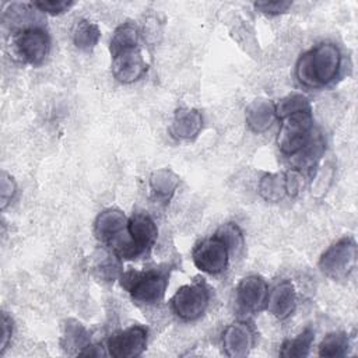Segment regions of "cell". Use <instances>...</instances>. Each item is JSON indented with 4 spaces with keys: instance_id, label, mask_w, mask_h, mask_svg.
<instances>
[{
    "instance_id": "cell-1",
    "label": "cell",
    "mask_w": 358,
    "mask_h": 358,
    "mask_svg": "<svg viewBox=\"0 0 358 358\" xmlns=\"http://www.w3.org/2000/svg\"><path fill=\"white\" fill-rule=\"evenodd\" d=\"M340 67L338 46L331 42H322L301 55L295 66V76L308 88H322L338 76Z\"/></svg>"
},
{
    "instance_id": "cell-2",
    "label": "cell",
    "mask_w": 358,
    "mask_h": 358,
    "mask_svg": "<svg viewBox=\"0 0 358 358\" xmlns=\"http://www.w3.org/2000/svg\"><path fill=\"white\" fill-rule=\"evenodd\" d=\"M169 266L127 270L120 274V285L136 303L152 305L164 299L169 282Z\"/></svg>"
},
{
    "instance_id": "cell-3",
    "label": "cell",
    "mask_w": 358,
    "mask_h": 358,
    "mask_svg": "<svg viewBox=\"0 0 358 358\" xmlns=\"http://www.w3.org/2000/svg\"><path fill=\"white\" fill-rule=\"evenodd\" d=\"M313 136L312 110L296 112L281 117L277 134L278 150L288 157H295Z\"/></svg>"
},
{
    "instance_id": "cell-4",
    "label": "cell",
    "mask_w": 358,
    "mask_h": 358,
    "mask_svg": "<svg viewBox=\"0 0 358 358\" xmlns=\"http://www.w3.org/2000/svg\"><path fill=\"white\" fill-rule=\"evenodd\" d=\"M357 242L351 236H343L331 243L319 259L320 271L333 280H345L357 266Z\"/></svg>"
},
{
    "instance_id": "cell-5",
    "label": "cell",
    "mask_w": 358,
    "mask_h": 358,
    "mask_svg": "<svg viewBox=\"0 0 358 358\" xmlns=\"http://www.w3.org/2000/svg\"><path fill=\"white\" fill-rule=\"evenodd\" d=\"M208 285L197 280L192 284L182 285L171 298V308L176 316L183 320H197L201 317L210 305Z\"/></svg>"
},
{
    "instance_id": "cell-6",
    "label": "cell",
    "mask_w": 358,
    "mask_h": 358,
    "mask_svg": "<svg viewBox=\"0 0 358 358\" xmlns=\"http://www.w3.org/2000/svg\"><path fill=\"white\" fill-rule=\"evenodd\" d=\"M13 48L15 55L28 64H41L49 53L50 39L45 29L32 27L24 31H18L13 39Z\"/></svg>"
},
{
    "instance_id": "cell-7",
    "label": "cell",
    "mask_w": 358,
    "mask_h": 358,
    "mask_svg": "<svg viewBox=\"0 0 358 358\" xmlns=\"http://www.w3.org/2000/svg\"><path fill=\"white\" fill-rule=\"evenodd\" d=\"M229 256L231 253L228 248L215 235L199 242L192 252L194 266L207 274H220L225 271L229 263Z\"/></svg>"
},
{
    "instance_id": "cell-8",
    "label": "cell",
    "mask_w": 358,
    "mask_h": 358,
    "mask_svg": "<svg viewBox=\"0 0 358 358\" xmlns=\"http://www.w3.org/2000/svg\"><path fill=\"white\" fill-rule=\"evenodd\" d=\"M148 330L141 324H133L112 334L108 340V354L115 358H134L147 348Z\"/></svg>"
},
{
    "instance_id": "cell-9",
    "label": "cell",
    "mask_w": 358,
    "mask_h": 358,
    "mask_svg": "<svg viewBox=\"0 0 358 358\" xmlns=\"http://www.w3.org/2000/svg\"><path fill=\"white\" fill-rule=\"evenodd\" d=\"M127 222L129 218L120 208H105L94 221V235L99 242L112 248L124 238V234L127 232Z\"/></svg>"
},
{
    "instance_id": "cell-10",
    "label": "cell",
    "mask_w": 358,
    "mask_h": 358,
    "mask_svg": "<svg viewBox=\"0 0 358 358\" xmlns=\"http://www.w3.org/2000/svg\"><path fill=\"white\" fill-rule=\"evenodd\" d=\"M112 74L122 84H131L141 78L148 64L138 48L122 50L112 56Z\"/></svg>"
},
{
    "instance_id": "cell-11",
    "label": "cell",
    "mask_w": 358,
    "mask_h": 358,
    "mask_svg": "<svg viewBox=\"0 0 358 358\" xmlns=\"http://www.w3.org/2000/svg\"><path fill=\"white\" fill-rule=\"evenodd\" d=\"M127 232L136 257L151 249L158 236L157 224L147 213H133L127 222Z\"/></svg>"
},
{
    "instance_id": "cell-12",
    "label": "cell",
    "mask_w": 358,
    "mask_h": 358,
    "mask_svg": "<svg viewBox=\"0 0 358 358\" xmlns=\"http://www.w3.org/2000/svg\"><path fill=\"white\" fill-rule=\"evenodd\" d=\"M268 287L262 275L250 274L236 285V302L242 310L256 313L264 308Z\"/></svg>"
},
{
    "instance_id": "cell-13",
    "label": "cell",
    "mask_w": 358,
    "mask_h": 358,
    "mask_svg": "<svg viewBox=\"0 0 358 358\" xmlns=\"http://www.w3.org/2000/svg\"><path fill=\"white\" fill-rule=\"evenodd\" d=\"M221 341L225 355L231 358H243L253 348L255 333L246 322H235L224 329Z\"/></svg>"
},
{
    "instance_id": "cell-14",
    "label": "cell",
    "mask_w": 358,
    "mask_h": 358,
    "mask_svg": "<svg viewBox=\"0 0 358 358\" xmlns=\"http://www.w3.org/2000/svg\"><path fill=\"white\" fill-rule=\"evenodd\" d=\"M264 308L278 320L289 317L296 308V291L294 284L289 280L277 282L267 292Z\"/></svg>"
},
{
    "instance_id": "cell-15",
    "label": "cell",
    "mask_w": 358,
    "mask_h": 358,
    "mask_svg": "<svg viewBox=\"0 0 358 358\" xmlns=\"http://www.w3.org/2000/svg\"><path fill=\"white\" fill-rule=\"evenodd\" d=\"M275 119H277L275 103L264 98L252 101L245 112L246 124L256 134H262L267 131L273 126Z\"/></svg>"
},
{
    "instance_id": "cell-16",
    "label": "cell",
    "mask_w": 358,
    "mask_h": 358,
    "mask_svg": "<svg viewBox=\"0 0 358 358\" xmlns=\"http://www.w3.org/2000/svg\"><path fill=\"white\" fill-rule=\"evenodd\" d=\"M203 129V116L197 109L180 108L175 112L169 133L178 140H193Z\"/></svg>"
},
{
    "instance_id": "cell-17",
    "label": "cell",
    "mask_w": 358,
    "mask_h": 358,
    "mask_svg": "<svg viewBox=\"0 0 358 358\" xmlns=\"http://www.w3.org/2000/svg\"><path fill=\"white\" fill-rule=\"evenodd\" d=\"M148 183L152 200L165 206L171 201L179 186V176L171 168H159L150 175Z\"/></svg>"
},
{
    "instance_id": "cell-18",
    "label": "cell",
    "mask_w": 358,
    "mask_h": 358,
    "mask_svg": "<svg viewBox=\"0 0 358 358\" xmlns=\"http://www.w3.org/2000/svg\"><path fill=\"white\" fill-rule=\"evenodd\" d=\"M90 344V331L85 329V326L73 319L67 320L62 336V347L67 351H76L80 354Z\"/></svg>"
},
{
    "instance_id": "cell-19",
    "label": "cell",
    "mask_w": 358,
    "mask_h": 358,
    "mask_svg": "<svg viewBox=\"0 0 358 358\" xmlns=\"http://www.w3.org/2000/svg\"><path fill=\"white\" fill-rule=\"evenodd\" d=\"M259 194L266 201H280L287 196V182H285V172H274L266 173L259 180L257 186Z\"/></svg>"
},
{
    "instance_id": "cell-20",
    "label": "cell",
    "mask_w": 358,
    "mask_h": 358,
    "mask_svg": "<svg viewBox=\"0 0 358 358\" xmlns=\"http://www.w3.org/2000/svg\"><path fill=\"white\" fill-rule=\"evenodd\" d=\"M35 7L32 3H13L10 4L3 14V18L6 24H10L13 28H18L20 31L32 28L31 21L36 18L35 15Z\"/></svg>"
},
{
    "instance_id": "cell-21",
    "label": "cell",
    "mask_w": 358,
    "mask_h": 358,
    "mask_svg": "<svg viewBox=\"0 0 358 358\" xmlns=\"http://www.w3.org/2000/svg\"><path fill=\"white\" fill-rule=\"evenodd\" d=\"M138 41H140V31L137 29V27H134L130 22L119 25L110 38V45H109L110 56L122 50L138 48Z\"/></svg>"
},
{
    "instance_id": "cell-22",
    "label": "cell",
    "mask_w": 358,
    "mask_h": 358,
    "mask_svg": "<svg viewBox=\"0 0 358 358\" xmlns=\"http://www.w3.org/2000/svg\"><path fill=\"white\" fill-rule=\"evenodd\" d=\"M315 340V331L310 327L302 330L296 337L288 338L282 343L280 355L285 358H302L309 354L312 343Z\"/></svg>"
},
{
    "instance_id": "cell-23",
    "label": "cell",
    "mask_w": 358,
    "mask_h": 358,
    "mask_svg": "<svg viewBox=\"0 0 358 358\" xmlns=\"http://www.w3.org/2000/svg\"><path fill=\"white\" fill-rule=\"evenodd\" d=\"M101 38L99 27L90 20L77 21L73 31V42L81 50H92Z\"/></svg>"
},
{
    "instance_id": "cell-24",
    "label": "cell",
    "mask_w": 358,
    "mask_h": 358,
    "mask_svg": "<svg viewBox=\"0 0 358 358\" xmlns=\"http://www.w3.org/2000/svg\"><path fill=\"white\" fill-rule=\"evenodd\" d=\"M350 348V338L344 331H333L329 333L319 344L317 354L320 357L337 358L347 355Z\"/></svg>"
},
{
    "instance_id": "cell-25",
    "label": "cell",
    "mask_w": 358,
    "mask_h": 358,
    "mask_svg": "<svg viewBox=\"0 0 358 358\" xmlns=\"http://www.w3.org/2000/svg\"><path fill=\"white\" fill-rule=\"evenodd\" d=\"M214 235L225 243V246L228 248L231 255L238 256L242 252V249H243V234L235 222L222 224L215 231Z\"/></svg>"
},
{
    "instance_id": "cell-26",
    "label": "cell",
    "mask_w": 358,
    "mask_h": 358,
    "mask_svg": "<svg viewBox=\"0 0 358 358\" xmlns=\"http://www.w3.org/2000/svg\"><path fill=\"white\" fill-rule=\"evenodd\" d=\"M303 110H312L310 102L309 99L298 92L289 94L284 98H281L277 103H275V113L277 117H285L288 115L296 113V112H303Z\"/></svg>"
},
{
    "instance_id": "cell-27",
    "label": "cell",
    "mask_w": 358,
    "mask_h": 358,
    "mask_svg": "<svg viewBox=\"0 0 358 358\" xmlns=\"http://www.w3.org/2000/svg\"><path fill=\"white\" fill-rule=\"evenodd\" d=\"M324 151V143L322 140L320 136H312L310 141L303 147V150H301L296 155H298V165L299 168H306L310 169L313 168L317 161L320 159L322 154Z\"/></svg>"
},
{
    "instance_id": "cell-28",
    "label": "cell",
    "mask_w": 358,
    "mask_h": 358,
    "mask_svg": "<svg viewBox=\"0 0 358 358\" xmlns=\"http://www.w3.org/2000/svg\"><path fill=\"white\" fill-rule=\"evenodd\" d=\"M119 259L120 257L113 252L106 255L105 259H102L96 266L98 275L105 281H113L117 275H120V262H119Z\"/></svg>"
},
{
    "instance_id": "cell-29",
    "label": "cell",
    "mask_w": 358,
    "mask_h": 358,
    "mask_svg": "<svg viewBox=\"0 0 358 358\" xmlns=\"http://www.w3.org/2000/svg\"><path fill=\"white\" fill-rule=\"evenodd\" d=\"M32 4L38 11L50 14V15L63 14L74 6L73 1H67V0H39V1H32Z\"/></svg>"
},
{
    "instance_id": "cell-30",
    "label": "cell",
    "mask_w": 358,
    "mask_h": 358,
    "mask_svg": "<svg viewBox=\"0 0 358 358\" xmlns=\"http://www.w3.org/2000/svg\"><path fill=\"white\" fill-rule=\"evenodd\" d=\"M15 193H17V183L14 178L3 171L0 178V206L3 210L14 199Z\"/></svg>"
},
{
    "instance_id": "cell-31",
    "label": "cell",
    "mask_w": 358,
    "mask_h": 358,
    "mask_svg": "<svg viewBox=\"0 0 358 358\" xmlns=\"http://www.w3.org/2000/svg\"><path fill=\"white\" fill-rule=\"evenodd\" d=\"M291 1L275 0V1H256L253 6L257 11L268 15H278L285 13L291 7Z\"/></svg>"
},
{
    "instance_id": "cell-32",
    "label": "cell",
    "mask_w": 358,
    "mask_h": 358,
    "mask_svg": "<svg viewBox=\"0 0 358 358\" xmlns=\"http://www.w3.org/2000/svg\"><path fill=\"white\" fill-rule=\"evenodd\" d=\"M285 182H287V196H296L303 185L302 172L298 168L288 169L285 172Z\"/></svg>"
},
{
    "instance_id": "cell-33",
    "label": "cell",
    "mask_w": 358,
    "mask_h": 358,
    "mask_svg": "<svg viewBox=\"0 0 358 358\" xmlns=\"http://www.w3.org/2000/svg\"><path fill=\"white\" fill-rule=\"evenodd\" d=\"M11 334H13V322L11 317L3 312L1 315V338H0V354L4 352V350L7 348L10 340H11Z\"/></svg>"
}]
</instances>
